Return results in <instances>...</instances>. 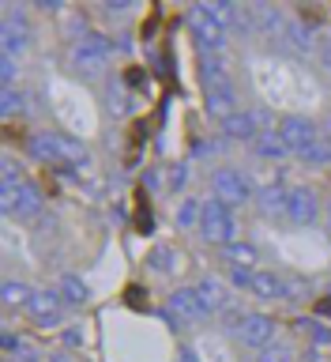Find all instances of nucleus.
Returning a JSON list of instances; mask_svg holds the SVG:
<instances>
[{
    "instance_id": "f257e3e1",
    "label": "nucleus",
    "mask_w": 331,
    "mask_h": 362,
    "mask_svg": "<svg viewBox=\"0 0 331 362\" xmlns=\"http://www.w3.org/2000/svg\"><path fill=\"white\" fill-rule=\"evenodd\" d=\"M200 230L211 245L226 249L230 242H237V223H234V208H226L219 197H207L203 200V211H200Z\"/></svg>"
},
{
    "instance_id": "f03ea898",
    "label": "nucleus",
    "mask_w": 331,
    "mask_h": 362,
    "mask_svg": "<svg viewBox=\"0 0 331 362\" xmlns=\"http://www.w3.org/2000/svg\"><path fill=\"white\" fill-rule=\"evenodd\" d=\"M109 53H113V42L102 38L98 30H87L83 38L72 45V68L79 76H98V72H106Z\"/></svg>"
},
{
    "instance_id": "7ed1b4c3",
    "label": "nucleus",
    "mask_w": 331,
    "mask_h": 362,
    "mask_svg": "<svg viewBox=\"0 0 331 362\" xmlns=\"http://www.w3.org/2000/svg\"><path fill=\"white\" fill-rule=\"evenodd\" d=\"M211 197H219L226 208H241V204L253 200V181L237 166H219L211 174Z\"/></svg>"
},
{
    "instance_id": "20e7f679",
    "label": "nucleus",
    "mask_w": 331,
    "mask_h": 362,
    "mask_svg": "<svg viewBox=\"0 0 331 362\" xmlns=\"http://www.w3.org/2000/svg\"><path fill=\"white\" fill-rule=\"evenodd\" d=\"M275 332H279L275 317H267V313H245V321L234 328V339L241 347H248V351H264V347L275 344Z\"/></svg>"
},
{
    "instance_id": "39448f33",
    "label": "nucleus",
    "mask_w": 331,
    "mask_h": 362,
    "mask_svg": "<svg viewBox=\"0 0 331 362\" xmlns=\"http://www.w3.org/2000/svg\"><path fill=\"white\" fill-rule=\"evenodd\" d=\"M188 27H192L196 42H200L207 53H219L222 45H226V27H222V23H215L200 4H196V8H188Z\"/></svg>"
},
{
    "instance_id": "423d86ee",
    "label": "nucleus",
    "mask_w": 331,
    "mask_h": 362,
    "mask_svg": "<svg viewBox=\"0 0 331 362\" xmlns=\"http://www.w3.org/2000/svg\"><path fill=\"white\" fill-rule=\"evenodd\" d=\"M320 197H316L313 189H305V185H298V189H290V208H287V223L290 226H313L316 219H320Z\"/></svg>"
},
{
    "instance_id": "0eeeda50",
    "label": "nucleus",
    "mask_w": 331,
    "mask_h": 362,
    "mask_svg": "<svg viewBox=\"0 0 331 362\" xmlns=\"http://www.w3.org/2000/svg\"><path fill=\"white\" fill-rule=\"evenodd\" d=\"M279 136L287 140L290 155H305L316 140H320V136H316V124H313L309 117H298V113H294V117H282Z\"/></svg>"
},
{
    "instance_id": "6e6552de",
    "label": "nucleus",
    "mask_w": 331,
    "mask_h": 362,
    "mask_svg": "<svg viewBox=\"0 0 331 362\" xmlns=\"http://www.w3.org/2000/svg\"><path fill=\"white\" fill-rule=\"evenodd\" d=\"M169 310H174L177 321H188V325H200V321H207V317H211L207 305L200 302L196 287H181V291L169 294Z\"/></svg>"
},
{
    "instance_id": "1a4fd4ad",
    "label": "nucleus",
    "mask_w": 331,
    "mask_h": 362,
    "mask_svg": "<svg viewBox=\"0 0 331 362\" xmlns=\"http://www.w3.org/2000/svg\"><path fill=\"white\" fill-rule=\"evenodd\" d=\"M222 132L230 136V140L256 144V136L264 132V117H260L256 110H237L234 117H226V121H222Z\"/></svg>"
},
{
    "instance_id": "9d476101",
    "label": "nucleus",
    "mask_w": 331,
    "mask_h": 362,
    "mask_svg": "<svg viewBox=\"0 0 331 362\" xmlns=\"http://www.w3.org/2000/svg\"><path fill=\"white\" fill-rule=\"evenodd\" d=\"M61 305H64V298L56 291H49V287H38L34 291V298H30V321H38V325H56L61 321Z\"/></svg>"
},
{
    "instance_id": "9b49d317",
    "label": "nucleus",
    "mask_w": 331,
    "mask_h": 362,
    "mask_svg": "<svg viewBox=\"0 0 331 362\" xmlns=\"http://www.w3.org/2000/svg\"><path fill=\"white\" fill-rule=\"evenodd\" d=\"M256 204H260V215H267V219H287V208H290V189L282 185V181H267L264 189H260V197H256Z\"/></svg>"
},
{
    "instance_id": "f8f14e48",
    "label": "nucleus",
    "mask_w": 331,
    "mask_h": 362,
    "mask_svg": "<svg viewBox=\"0 0 331 362\" xmlns=\"http://www.w3.org/2000/svg\"><path fill=\"white\" fill-rule=\"evenodd\" d=\"M248 294H256L260 302H282V298H290V287H287V279H282L279 272H256Z\"/></svg>"
},
{
    "instance_id": "ddd939ff",
    "label": "nucleus",
    "mask_w": 331,
    "mask_h": 362,
    "mask_svg": "<svg viewBox=\"0 0 331 362\" xmlns=\"http://www.w3.org/2000/svg\"><path fill=\"white\" fill-rule=\"evenodd\" d=\"M196 294H200V302L207 305V313H211V317L234 305V302H230V291H226L219 279H200V283H196Z\"/></svg>"
},
{
    "instance_id": "4468645a",
    "label": "nucleus",
    "mask_w": 331,
    "mask_h": 362,
    "mask_svg": "<svg viewBox=\"0 0 331 362\" xmlns=\"http://www.w3.org/2000/svg\"><path fill=\"white\" fill-rule=\"evenodd\" d=\"M27 151L42 163H61V132H34L27 140Z\"/></svg>"
},
{
    "instance_id": "2eb2a0df",
    "label": "nucleus",
    "mask_w": 331,
    "mask_h": 362,
    "mask_svg": "<svg viewBox=\"0 0 331 362\" xmlns=\"http://www.w3.org/2000/svg\"><path fill=\"white\" fill-rule=\"evenodd\" d=\"M30 298H34V287H27L23 279H4V291H0V302H4V313L30 310Z\"/></svg>"
},
{
    "instance_id": "dca6fc26",
    "label": "nucleus",
    "mask_w": 331,
    "mask_h": 362,
    "mask_svg": "<svg viewBox=\"0 0 331 362\" xmlns=\"http://www.w3.org/2000/svg\"><path fill=\"white\" fill-rule=\"evenodd\" d=\"M56 294L64 298V305H87L90 302V287L76 276V272H64V276L56 279Z\"/></svg>"
},
{
    "instance_id": "f3484780",
    "label": "nucleus",
    "mask_w": 331,
    "mask_h": 362,
    "mask_svg": "<svg viewBox=\"0 0 331 362\" xmlns=\"http://www.w3.org/2000/svg\"><path fill=\"white\" fill-rule=\"evenodd\" d=\"M203 110H207L215 121L234 117V113H237V98H234V90H203Z\"/></svg>"
},
{
    "instance_id": "a211bd4d",
    "label": "nucleus",
    "mask_w": 331,
    "mask_h": 362,
    "mask_svg": "<svg viewBox=\"0 0 331 362\" xmlns=\"http://www.w3.org/2000/svg\"><path fill=\"white\" fill-rule=\"evenodd\" d=\"M222 260H226V264H237V268L260 272V249L248 245V242H230V245L222 249Z\"/></svg>"
},
{
    "instance_id": "6ab92c4d",
    "label": "nucleus",
    "mask_w": 331,
    "mask_h": 362,
    "mask_svg": "<svg viewBox=\"0 0 331 362\" xmlns=\"http://www.w3.org/2000/svg\"><path fill=\"white\" fill-rule=\"evenodd\" d=\"M248 16H253V30H287V23H282V11L271 8V4H253L248 8Z\"/></svg>"
},
{
    "instance_id": "aec40b11",
    "label": "nucleus",
    "mask_w": 331,
    "mask_h": 362,
    "mask_svg": "<svg viewBox=\"0 0 331 362\" xmlns=\"http://www.w3.org/2000/svg\"><path fill=\"white\" fill-rule=\"evenodd\" d=\"M253 147H256L260 158H271V163H279V158L290 155V147H287V140H282L279 132H260Z\"/></svg>"
},
{
    "instance_id": "412c9836",
    "label": "nucleus",
    "mask_w": 331,
    "mask_h": 362,
    "mask_svg": "<svg viewBox=\"0 0 331 362\" xmlns=\"http://www.w3.org/2000/svg\"><path fill=\"white\" fill-rule=\"evenodd\" d=\"M61 163H68V166H76V170H83V166H90V155H87V147L76 140V136H68V132H61Z\"/></svg>"
},
{
    "instance_id": "4be33fe9",
    "label": "nucleus",
    "mask_w": 331,
    "mask_h": 362,
    "mask_svg": "<svg viewBox=\"0 0 331 362\" xmlns=\"http://www.w3.org/2000/svg\"><path fill=\"white\" fill-rule=\"evenodd\" d=\"M147 272H158V276H174L177 272V253L169 245H155L147 253Z\"/></svg>"
},
{
    "instance_id": "5701e85b",
    "label": "nucleus",
    "mask_w": 331,
    "mask_h": 362,
    "mask_svg": "<svg viewBox=\"0 0 331 362\" xmlns=\"http://www.w3.org/2000/svg\"><path fill=\"white\" fill-rule=\"evenodd\" d=\"M207 16L215 19V23H222L226 30H234V27H241V16H237V8L234 4H226V0H203L200 4Z\"/></svg>"
},
{
    "instance_id": "b1692460",
    "label": "nucleus",
    "mask_w": 331,
    "mask_h": 362,
    "mask_svg": "<svg viewBox=\"0 0 331 362\" xmlns=\"http://www.w3.org/2000/svg\"><path fill=\"white\" fill-rule=\"evenodd\" d=\"M45 211L42 204V192L30 185V181H23V197H19V219H38V215Z\"/></svg>"
},
{
    "instance_id": "393cba45",
    "label": "nucleus",
    "mask_w": 331,
    "mask_h": 362,
    "mask_svg": "<svg viewBox=\"0 0 331 362\" xmlns=\"http://www.w3.org/2000/svg\"><path fill=\"white\" fill-rule=\"evenodd\" d=\"M0 110H4V117H16V113H27V95L16 87H4L0 90Z\"/></svg>"
},
{
    "instance_id": "a878e982",
    "label": "nucleus",
    "mask_w": 331,
    "mask_h": 362,
    "mask_svg": "<svg viewBox=\"0 0 331 362\" xmlns=\"http://www.w3.org/2000/svg\"><path fill=\"white\" fill-rule=\"evenodd\" d=\"M200 211H203V200H192V197H185V200L177 204L174 219H177V226H196V223H200Z\"/></svg>"
},
{
    "instance_id": "bb28decb",
    "label": "nucleus",
    "mask_w": 331,
    "mask_h": 362,
    "mask_svg": "<svg viewBox=\"0 0 331 362\" xmlns=\"http://www.w3.org/2000/svg\"><path fill=\"white\" fill-rule=\"evenodd\" d=\"M19 197H23V185H0V211L19 215Z\"/></svg>"
},
{
    "instance_id": "cd10ccee",
    "label": "nucleus",
    "mask_w": 331,
    "mask_h": 362,
    "mask_svg": "<svg viewBox=\"0 0 331 362\" xmlns=\"http://www.w3.org/2000/svg\"><path fill=\"white\" fill-rule=\"evenodd\" d=\"M298 158H305V163H313V166H327L331 163V144L327 140H316L305 155H298Z\"/></svg>"
},
{
    "instance_id": "c85d7f7f",
    "label": "nucleus",
    "mask_w": 331,
    "mask_h": 362,
    "mask_svg": "<svg viewBox=\"0 0 331 362\" xmlns=\"http://www.w3.org/2000/svg\"><path fill=\"white\" fill-rule=\"evenodd\" d=\"M23 181H27V177H23L19 163L4 155V163H0V185H23Z\"/></svg>"
},
{
    "instance_id": "c756f323",
    "label": "nucleus",
    "mask_w": 331,
    "mask_h": 362,
    "mask_svg": "<svg viewBox=\"0 0 331 362\" xmlns=\"http://www.w3.org/2000/svg\"><path fill=\"white\" fill-rule=\"evenodd\" d=\"M253 276H256L253 268H237V264H226V279H230L237 291H248V287H253Z\"/></svg>"
},
{
    "instance_id": "7c9ffc66",
    "label": "nucleus",
    "mask_w": 331,
    "mask_h": 362,
    "mask_svg": "<svg viewBox=\"0 0 331 362\" xmlns=\"http://www.w3.org/2000/svg\"><path fill=\"white\" fill-rule=\"evenodd\" d=\"M166 185H169V192H181L188 185V163H177V166H169L166 170Z\"/></svg>"
},
{
    "instance_id": "2f4dec72",
    "label": "nucleus",
    "mask_w": 331,
    "mask_h": 362,
    "mask_svg": "<svg viewBox=\"0 0 331 362\" xmlns=\"http://www.w3.org/2000/svg\"><path fill=\"white\" fill-rule=\"evenodd\" d=\"M260 362H294V351H290L287 344H279V339H275L271 347L260 351Z\"/></svg>"
},
{
    "instance_id": "473e14b6",
    "label": "nucleus",
    "mask_w": 331,
    "mask_h": 362,
    "mask_svg": "<svg viewBox=\"0 0 331 362\" xmlns=\"http://www.w3.org/2000/svg\"><path fill=\"white\" fill-rule=\"evenodd\" d=\"M298 328H305V332L313 336V344H331V328H324V325H316V321H298Z\"/></svg>"
},
{
    "instance_id": "72a5a7b5",
    "label": "nucleus",
    "mask_w": 331,
    "mask_h": 362,
    "mask_svg": "<svg viewBox=\"0 0 331 362\" xmlns=\"http://www.w3.org/2000/svg\"><path fill=\"white\" fill-rule=\"evenodd\" d=\"M287 38L298 45V49H309L313 45V34H309V27H301V23H294V27H287Z\"/></svg>"
},
{
    "instance_id": "f704fd0d",
    "label": "nucleus",
    "mask_w": 331,
    "mask_h": 362,
    "mask_svg": "<svg viewBox=\"0 0 331 362\" xmlns=\"http://www.w3.org/2000/svg\"><path fill=\"white\" fill-rule=\"evenodd\" d=\"M8 362H45V358H42V351L34 347V344H23V347H19Z\"/></svg>"
},
{
    "instance_id": "c9c22d12",
    "label": "nucleus",
    "mask_w": 331,
    "mask_h": 362,
    "mask_svg": "<svg viewBox=\"0 0 331 362\" xmlns=\"http://www.w3.org/2000/svg\"><path fill=\"white\" fill-rule=\"evenodd\" d=\"M0 79L4 87H16V57H0Z\"/></svg>"
},
{
    "instance_id": "e433bc0d",
    "label": "nucleus",
    "mask_w": 331,
    "mask_h": 362,
    "mask_svg": "<svg viewBox=\"0 0 331 362\" xmlns=\"http://www.w3.org/2000/svg\"><path fill=\"white\" fill-rule=\"evenodd\" d=\"M79 332H83V328H79V325H72V328H68V332H64V344H79V339H83V336H79Z\"/></svg>"
},
{
    "instance_id": "4c0bfd02",
    "label": "nucleus",
    "mask_w": 331,
    "mask_h": 362,
    "mask_svg": "<svg viewBox=\"0 0 331 362\" xmlns=\"http://www.w3.org/2000/svg\"><path fill=\"white\" fill-rule=\"evenodd\" d=\"M177 362H200V358H196L192 347H177Z\"/></svg>"
},
{
    "instance_id": "58836bf2",
    "label": "nucleus",
    "mask_w": 331,
    "mask_h": 362,
    "mask_svg": "<svg viewBox=\"0 0 331 362\" xmlns=\"http://www.w3.org/2000/svg\"><path fill=\"white\" fill-rule=\"evenodd\" d=\"M320 64H324V68H327V72H331V42L324 45V53H320Z\"/></svg>"
},
{
    "instance_id": "ea45409f",
    "label": "nucleus",
    "mask_w": 331,
    "mask_h": 362,
    "mask_svg": "<svg viewBox=\"0 0 331 362\" xmlns=\"http://www.w3.org/2000/svg\"><path fill=\"white\" fill-rule=\"evenodd\" d=\"M158 177H162V174H158V170H151V174L143 177V181H147V189H158Z\"/></svg>"
},
{
    "instance_id": "a19ab883",
    "label": "nucleus",
    "mask_w": 331,
    "mask_h": 362,
    "mask_svg": "<svg viewBox=\"0 0 331 362\" xmlns=\"http://www.w3.org/2000/svg\"><path fill=\"white\" fill-rule=\"evenodd\" d=\"M316 313H320V317H331V298H324L320 305H316Z\"/></svg>"
},
{
    "instance_id": "79ce46f5",
    "label": "nucleus",
    "mask_w": 331,
    "mask_h": 362,
    "mask_svg": "<svg viewBox=\"0 0 331 362\" xmlns=\"http://www.w3.org/2000/svg\"><path fill=\"white\" fill-rule=\"evenodd\" d=\"M45 362H72V358H68V355H49Z\"/></svg>"
},
{
    "instance_id": "37998d69",
    "label": "nucleus",
    "mask_w": 331,
    "mask_h": 362,
    "mask_svg": "<svg viewBox=\"0 0 331 362\" xmlns=\"http://www.w3.org/2000/svg\"><path fill=\"white\" fill-rule=\"evenodd\" d=\"M324 211H327V230H331V200H327V208H324Z\"/></svg>"
}]
</instances>
